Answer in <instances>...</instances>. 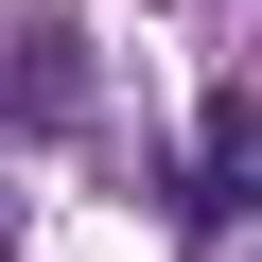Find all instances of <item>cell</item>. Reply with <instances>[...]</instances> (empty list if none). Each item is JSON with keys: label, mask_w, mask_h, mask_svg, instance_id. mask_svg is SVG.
Here are the masks:
<instances>
[{"label": "cell", "mask_w": 262, "mask_h": 262, "mask_svg": "<svg viewBox=\"0 0 262 262\" xmlns=\"http://www.w3.org/2000/svg\"><path fill=\"white\" fill-rule=\"evenodd\" d=\"M192 227L210 245H262V88H227L192 122Z\"/></svg>", "instance_id": "cell-1"}]
</instances>
